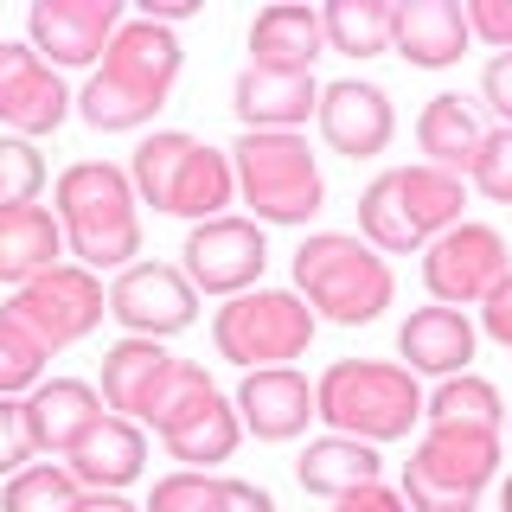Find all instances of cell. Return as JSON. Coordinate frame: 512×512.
Masks as SVG:
<instances>
[{"label":"cell","instance_id":"2e32d148","mask_svg":"<svg viewBox=\"0 0 512 512\" xmlns=\"http://www.w3.org/2000/svg\"><path fill=\"white\" fill-rule=\"evenodd\" d=\"M71 109V90L58 84V71L45 64L32 45L0 39V122L13 135H52Z\"/></svg>","mask_w":512,"mask_h":512},{"label":"cell","instance_id":"603a6c76","mask_svg":"<svg viewBox=\"0 0 512 512\" xmlns=\"http://www.w3.org/2000/svg\"><path fill=\"white\" fill-rule=\"evenodd\" d=\"M327 52V26L314 7H263L250 26V64L256 71H314Z\"/></svg>","mask_w":512,"mask_h":512},{"label":"cell","instance_id":"d590c367","mask_svg":"<svg viewBox=\"0 0 512 512\" xmlns=\"http://www.w3.org/2000/svg\"><path fill=\"white\" fill-rule=\"evenodd\" d=\"M32 461V436H26V404H13V397H0V474H26Z\"/></svg>","mask_w":512,"mask_h":512},{"label":"cell","instance_id":"60d3db41","mask_svg":"<svg viewBox=\"0 0 512 512\" xmlns=\"http://www.w3.org/2000/svg\"><path fill=\"white\" fill-rule=\"evenodd\" d=\"M333 512H410L404 506V493H391V487H359V493H346V500H333Z\"/></svg>","mask_w":512,"mask_h":512},{"label":"cell","instance_id":"52a82bcc","mask_svg":"<svg viewBox=\"0 0 512 512\" xmlns=\"http://www.w3.org/2000/svg\"><path fill=\"white\" fill-rule=\"evenodd\" d=\"M128 180H135V192L154 205V212L205 224V218H218L224 205H231L237 167H231V154H218V148H205V141L180 135V128H167V135H148L135 148Z\"/></svg>","mask_w":512,"mask_h":512},{"label":"cell","instance_id":"74e56055","mask_svg":"<svg viewBox=\"0 0 512 512\" xmlns=\"http://www.w3.org/2000/svg\"><path fill=\"white\" fill-rule=\"evenodd\" d=\"M480 96H487L493 116L512 128V52H500V58L487 64V71H480Z\"/></svg>","mask_w":512,"mask_h":512},{"label":"cell","instance_id":"f6af8a7d","mask_svg":"<svg viewBox=\"0 0 512 512\" xmlns=\"http://www.w3.org/2000/svg\"><path fill=\"white\" fill-rule=\"evenodd\" d=\"M506 423H512V410H506Z\"/></svg>","mask_w":512,"mask_h":512},{"label":"cell","instance_id":"8d00e7d4","mask_svg":"<svg viewBox=\"0 0 512 512\" xmlns=\"http://www.w3.org/2000/svg\"><path fill=\"white\" fill-rule=\"evenodd\" d=\"M468 32L493 52H512V0H468Z\"/></svg>","mask_w":512,"mask_h":512},{"label":"cell","instance_id":"6da1fadb","mask_svg":"<svg viewBox=\"0 0 512 512\" xmlns=\"http://www.w3.org/2000/svg\"><path fill=\"white\" fill-rule=\"evenodd\" d=\"M173 84H180V39L173 26H154V20H122V32L109 39L103 52V71L84 84L77 109H84L90 128L116 135V128H141L167 109Z\"/></svg>","mask_w":512,"mask_h":512},{"label":"cell","instance_id":"484cf974","mask_svg":"<svg viewBox=\"0 0 512 512\" xmlns=\"http://www.w3.org/2000/svg\"><path fill=\"white\" fill-rule=\"evenodd\" d=\"M64 256V224L45 205H20V212H0V282L26 288L45 269H58Z\"/></svg>","mask_w":512,"mask_h":512},{"label":"cell","instance_id":"8992f818","mask_svg":"<svg viewBox=\"0 0 512 512\" xmlns=\"http://www.w3.org/2000/svg\"><path fill=\"white\" fill-rule=\"evenodd\" d=\"M500 468V429L493 423H429L404 468L410 512H474Z\"/></svg>","mask_w":512,"mask_h":512},{"label":"cell","instance_id":"9c48e42d","mask_svg":"<svg viewBox=\"0 0 512 512\" xmlns=\"http://www.w3.org/2000/svg\"><path fill=\"white\" fill-rule=\"evenodd\" d=\"M314 308L301 295H282V288H256V295H231L212 320V340L231 365L244 372H269V365L301 359L314 340Z\"/></svg>","mask_w":512,"mask_h":512},{"label":"cell","instance_id":"44dd1931","mask_svg":"<svg viewBox=\"0 0 512 512\" xmlns=\"http://www.w3.org/2000/svg\"><path fill=\"white\" fill-rule=\"evenodd\" d=\"M468 7H455V0H404V7L391 13V52L410 58L416 71H442V64H455L468 52Z\"/></svg>","mask_w":512,"mask_h":512},{"label":"cell","instance_id":"f1b7e54d","mask_svg":"<svg viewBox=\"0 0 512 512\" xmlns=\"http://www.w3.org/2000/svg\"><path fill=\"white\" fill-rule=\"evenodd\" d=\"M391 0H327L320 26H327V45L346 58H378L391 52Z\"/></svg>","mask_w":512,"mask_h":512},{"label":"cell","instance_id":"ab89813d","mask_svg":"<svg viewBox=\"0 0 512 512\" xmlns=\"http://www.w3.org/2000/svg\"><path fill=\"white\" fill-rule=\"evenodd\" d=\"M480 320H487V333H493V340H500V346L512 352V276H506L500 288H493L487 301H480Z\"/></svg>","mask_w":512,"mask_h":512},{"label":"cell","instance_id":"d6a6232c","mask_svg":"<svg viewBox=\"0 0 512 512\" xmlns=\"http://www.w3.org/2000/svg\"><path fill=\"white\" fill-rule=\"evenodd\" d=\"M45 186V160L32 141H0V212H20L39 199Z\"/></svg>","mask_w":512,"mask_h":512},{"label":"cell","instance_id":"d6986e66","mask_svg":"<svg viewBox=\"0 0 512 512\" xmlns=\"http://www.w3.org/2000/svg\"><path fill=\"white\" fill-rule=\"evenodd\" d=\"M173 372H180V359L160 352V340H122L103 352V404L122 410L128 423H154Z\"/></svg>","mask_w":512,"mask_h":512},{"label":"cell","instance_id":"5bb4252c","mask_svg":"<svg viewBox=\"0 0 512 512\" xmlns=\"http://www.w3.org/2000/svg\"><path fill=\"white\" fill-rule=\"evenodd\" d=\"M186 282L205 295H250V282L263 276L269 244L250 218H205L186 237Z\"/></svg>","mask_w":512,"mask_h":512},{"label":"cell","instance_id":"f546056e","mask_svg":"<svg viewBox=\"0 0 512 512\" xmlns=\"http://www.w3.org/2000/svg\"><path fill=\"white\" fill-rule=\"evenodd\" d=\"M84 506V487H77L71 468H26L7 480V493H0V512H77Z\"/></svg>","mask_w":512,"mask_h":512},{"label":"cell","instance_id":"cb8c5ba5","mask_svg":"<svg viewBox=\"0 0 512 512\" xmlns=\"http://www.w3.org/2000/svg\"><path fill=\"white\" fill-rule=\"evenodd\" d=\"M397 352L410 359V372H436V378H461L474 359V327L461 308H416L397 333Z\"/></svg>","mask_w":512,"mask_h":512},{"label":"cell","instance_id":"277c9868","mask_svg":"<svg viewBox=\"0 0 512 512\" xmlns=\"http://www.w3.org/2000/svg\"><path fill=\"white\" fill-rule=\"evenodd\" d=\"M461 205H468V192H461L455 173L429 167V160H423V167H391V173H378V180L365 186L359 231H365L372 250L404 256V250L436 244L442 231H455Z\"/></svg>","mask_w":512,"mask_h":512},{"label":"cell","instance_id":"7bdbcfd3","mask_svg":"<svg viewBox=\"0 0 512 512\" xmlns=\"http://www.w3.org/2000/svg\"><path fill=\"white\" fill-rule=\"evenodd\" d=\"M77 512H135V506H128L122 493H84V506H77Z\"/></svg>","mask_w":512,"mask_h":512},{"label":"cell","instance_id":"7a4b0ae2","mask_svg":"<svg viewBox=\"0 0 512 512\" xmlns=\"http://www.w3.org/2000/svg\"><path fill=\"white\" fill-rule=\"evenodd\" d=\"M58 224L90 276L96 269H128V256H141L135 180L109 160H77V167L58 173Z\"/></svg>","mask_w":512,"mask_h":512},{"label":"cell","instance_id":"d4e9b609","mask_svg":"<svg viewBox=\"0 0 512 512\" xmlns=\"http://www.w3.org/2000/svg\"><path fill=\"white\" fill-rule=\"evenodd\" d=\"M141 461H148V436H141V423H128V416H103V423L77 442L71 474H77V487H90V493H116V487H128V480L141 474Z\"/></svg>","mask_w":512,"mask_h":512},{"label":"cell","instance_id":"ee69618b","mask_svg":"<svg viewBox=\"0 0 512 512\" xmlns=\"http://www.w3.org/2000/svg\"><path fill=\"white\" fill-rule=\"evenodd\" d=\"M500 512H512V474H506V487H500Z\"/></svg>","mask_w":512,"mask_h":512},{"label":"cell","instance_id":"ba28073f","mask_svg":"<svg viewBox=\"0 0 512 512\" xmlns=\"http://www.w3.org/2000/svg\"><path fill=\"white\" fill-rule=\"evenodd\" d=\"M231 154L237 192H244V205H256L263 224H308L327 205V180H320L301 135H244Z\"/></svg>","mask_w":512,"mask_h":512},{"label":"cell","instance_id":"9a60e30c","mask_svg":"<svg viewBox=\"0 0 512 512\" xmlns=\"http://www.w3.org/2000/svg\"><path fill=\"white\" fill-rule=\"evenodd\" d=\"M26 26L45 64H90L122 32V0H32Z\"/></svg>","mask_w":512,"mask_h":512},{"label":"cell","instance_id":"3957f363","mask_svg":"<svg viewBox=\"0 0 512 512\" xmlns=\"http://www.w3.org/2000/svg\"><path fill=\"white\" fill-rule=\"evenodd\" d=\"M314 410L333 436L352 442H397L423 416V391H416L410 365H378V359H340L314 384Z\"/></svg>","mask_w":512,"mask_h":512},{"label":"cell","instance_id":"e575fe53","mask_svg":"<svg viewBox=\"0 0 512 512\" xmlns=\"http://www.w3.org/2000/svg\"><path fill=\"white\" fill-rule=\"evenodd\" d=\"M474 186L487 192L493 205H512V128H493L480 135V154H474Z\"/></svg>","mask_w":512,"mask_h":512},{"label":"cell","instance_id":"5b68a950","mask_svg":"<svg viewBox=\"0 0 512 512\" xmlns=\"http://www.w3.org/2000/svg\"><path fill=\"white\" fill-rule=\"evenodd\" d=\"M295 288L333 327H365L391 308V263L346 231H320L295 250Z\"/></svg>","mask_w":512,"mask_h":512},{"label":"cell","instance_id":"4fadbf2b","mask_svg":"<svg viewBox=\"0 0 512 512\" xmlns=\"http://www.w3.org/2000/svg\"><path fill=\"white\" fill-rule=\"evenodd\" d=\"M109 314H116L135 340L186 333L192 320H199V288L173 263H128L116 276V288H109Z\"/></svg>","mask_w":512,"mask_h":512},{"label":"cell","instance_id":"1f68e13d","mask_svg":"<svg viewBox=\"0 0 512 512\" xmlns=\"http://www.w3.org/2000/svg\"><path fill=\"white\" fill-rule=\"evenodd\" d=\"M45 359H52V352L32 340L20 320H7V314H0V397L32 391V384H39V372H45Z\"/></svg>","mask_w":512,"mask_h":512},{"label":"cell","instance_id":"8fae6325","mask_svg":"<svg viewBox=\"0 0 512 512\" xmlns=\"http://www.w3.org/2000/svg\"><path fill=\"white\" fill-rule=\"evenodd\" d=\"M0 314L20 320L45 352H64L109 314V295H103V282H96L84 263H58V269H45L39 282H26Z\"/></svg>","mask_w":512,"mask_h":512},{"label":"cell","instance_id":"7402d4cb","mask_svg":"<svg viewBox=\"0 0 512 512\" xmlns=\"http://www.w3.org/2000/svg\"><path fill=\"white\" fill-rule=\"evenodd\" d=\"M237 416H244L250 436L288 442V436H301V429H308V416H320L314 410V384L301 378V372H288V365L250 372L244 391H237Z\"/></svg>","mask_w":512,"mask_h":512},{"label":"cell","instance_id":"83f0119b","mask_svg":"<svg viewBox=\"0 0 512 512\" xmlns=\"http://www.w3.org/2000/svg\"><path fill=\"white\" fill-rule=\"evenodd\" d=\"M416 141H423L429 167H442V173L461 180V173L474 167V154H480V122H474V109L461 103V96H429L423 116H416Z\"/></svg>","mask_w":512,"mask_h":512},{"label":"cell","instance_id":"ac0fdd59","mask_svg":"<svg viewBox=\"0 0 512 512\" xmlns=\"http://www.w3.org/2000/svg\"><path fill=\"white\" fill-rule=\"evenodd\" d=\"M231 109L244 116V135H295L308 116H320L314 71H250L237 77Z\"/></svg>","mask_w":512,"mask_h":512},{"label":"cell","instance_id":"f35d334b","mask_svg":"<svg viewBox=\"0 0 512 512\" xmlns=\"http://www.w3.org/2000/svg\"><path fill=\"white\" fill-rule=\"evenodd\" d=\"M212 512H276V500H269L256 480H224L218 500H212Z\"/></svg>","mask_w":512,"mask_h":512},{"label":"cell","instance_id":"7c38bea8","mask_svg":"<svg viewBox=\"0 0 512 512\" xmlns=\"http://www.w3.org/2000/svg\"><path fill=\"white\" fill-rule=\"evenodd\" d=\"M512 276V256H506V237L493 224H468L461 218L455 231H442L423 256V282L442 308H461V301H487L493 288Z\"/></svg>","mask_w":512,"mask_h":512},{"label":"cell","instance_id":"ffe728a7","mask_svg":"<svg viewBox=\"0 0 512 512\" xmlns=\"http://www.w3.org/2000/svg\"><path fill=\"white\" fill-rule=\"evenodd\" d=\"M103 423V397L90 391L84 378H52L26 397V436H32V455H77V442Z\"/></svg>","mask_w":512,"mask_h":512},{"label":"cell","instance_id":"b9f144b4","mask_svg":"<svg viewBox=\"0 0 512 512\" xmlns=\"http://www.w3.org/2000/svg\"><path fill=\"white\" fill-rule=\"evenodd\" d=\"M192 13H199V0H141V20H154V26L192 20Z\"/></svg>","mask_w":512,"mask_h":512},{"label":"cell","instance_id":"30bf717a","mask_svg":"<svg viewBox=\"0 0 512 512\" xmlns=\"http://www.w3.org/2000/svg\"><path fill=\"white\" fill-rule=\"evenodd\" d=\"M154 429H160V442H167L173 461L212 474L218 461H231L244 423H237V410L224 404V391L199 372V365H180L173 384H167V397H160V410H154Z\"/></svg>","mask_w":512,"mask_h":512},{"label":"cell","instance_id":"4316f807","mask_svg":"<svg viewBox=\"0 0 512 512\" xmlns=\"http://www.w3.org/2000/svg\"><path fill=\"white\" fill-rule=\"evenodd\" d=\"M295 474L320 500H346V493H359V487L378 480V448L352 442V436H320V442H308V455L295 461Z\"/></svg>","mask_w":512,"mask_h":512},{"label":"cell","instance_id":"836d02e7","mask_svg":"<svg viewBox=\"0 0 512 512\" xmlns=\"http://www.w3.org/2000/svg\"><path fill=\"white\" fill-rule=\"evenodd\" d=\"M218 487H224L218 474L180 468V474L154 480V493H148V512H212V500H218Z\"/></svg>","mask_w":512,"mask_h":512},{"label":"cell","instance_id":"e0dca14e","mask_svg":"<svg viewBox=\"0 0 512 512\" xmlns=\"http://www.w3.org/2000/svg\"><path fill=\"white\" fill-rule=\"evenodd\" d=\"M391 96L378 84H359V77H346V84H327L320 90V135H327L333 154L346 160H372L391 148Z\"/></svg>","mask_w":512,"mask_h":512},{"label":"cell","instance_id":"4dcf8cb0","mask_svg":"<svg viewBox=\"0 0 512 512\" xmlns=\"http://www.w3.org/2000/svg\"><path fill=\"white\" fill-rule=\"evenodd\" d=\"M429 423H493L500 429L506 423V404H500V391H493L487 378H442V391L429 397Z\"/></svg>","mask_w":512,"mask_h":512}]
</instances>
